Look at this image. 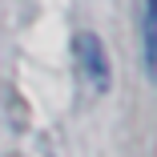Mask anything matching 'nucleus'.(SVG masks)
<instances>
[{"label":"nucleus","mask_w":157,"mask_h":157,"mask_svg":"<svg viewBox=\"0 0 157 157\" xmlns=\"http://www.w3.org/2000/svg\"><path fill=\"white\" fill-rule=\"evenodd\" d=\"M153 16H157V0H141V52H145V73L153 77L157 69V36H153Z\"/></svg>","instance_id":"f03ea898"},{"label":"nucleus","mask_w":157,"mask_h":157,"mask_svg":"<svg viewBox=\"0 0 157 157\" xmlns=\"http://www.w3.org/2000/svg\"><path fill=\"white\" fill-rule=\"evenodd\" d=\"M73 56H77V73H81V81H89L97 93H105V89L113 85L109 52H105V44H101L97 33H77V40H73Z\"/></svg>","instance_id":"f257e3e1"}]
</instances>
